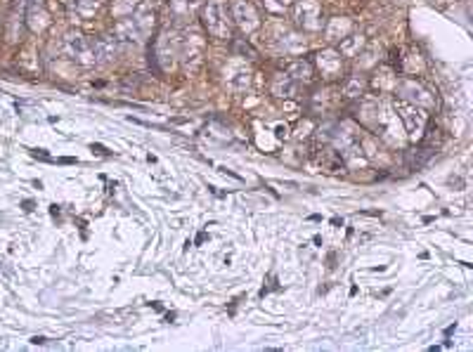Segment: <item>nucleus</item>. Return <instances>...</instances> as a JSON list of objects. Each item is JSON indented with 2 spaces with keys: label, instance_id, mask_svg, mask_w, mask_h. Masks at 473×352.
<instances>
[{
  "label": "nucleus",
  "instance_id": "nucleus-1",
  "mask_svg": "<svg viewBox=\"0 0 473 352\" xmlns=\"http://www.w3.org/2000/svg\"><path fill=\"white\" fill-rule=\"evenodd\" d=\"M201 19H204V26H206V31L213 38H230V33H232L230 19H232V15L228 12V5H225V0H208V3L204 5Z\"/></svg>",
  "mask_w": 473,
  "mask_h": 352
},
{
  "label": "nucleus",
  "instance_id": "nucleus-2",
  "mask_svg": "<svg viewBox=\"0 0 473 352\" xmlns=\"http://www.w3.org/2000/svg\"><path fill=\"white\" fill-rule=\"evenodd\" d=\"M65 52L74 62H79V64H83V67L95 64L93 43H90V40L83 36V33H67V36H65Z\"/></svg>",
  "mask_w": 473,
  "mask_h": 352
},
{
  "label": "nucleus",
  "instance_id": "nucleus-3",
  "mask_svg": "<svg viewBox=\"0 0 473 352\" xmlns=\"http://www.w3.org/2000/svg\"><path fill=\"white\" fill-rule=\"evenodd\" d=\"M24 17H26V24H29L31 31H43L48 29V24H50V15H48L45 10V3L43 0H24Z\"/></svg>",
  "mask_w": 473,
  "mask_h": 352
},
{
  "label": "nucleus",
  "instance_id": "nucleus-4",
  "mask_svg": "<svg viewBox=\"0 0 473 352\" xmlns=\"http://www.w3.org/2000/svg\"><path fill=\"white\" fill-rule=\"evenodd\" d=\"M232 19L237 22V26L242 29L244 33H251L258 29V15L256 10H253L251 3H246V0H237L235 5H232Z\"/></svg>",
  "mask_w": 473,
  "mask_h": 352
},
{
  "label": "nucleus",
  "instance_id": "nucleus-5",
  "mask_svg": "<svg viewBox=\"0 0 473 352\" xmlns=\"http://www.w3.org/2000/svg\"><path fill=\"white\" fill-rule=\"evenodd\" d=\"M296 17H299L303 29H308V31H315L322 26L320 5H317V0H301V3L296 5Z\"/></svg>",
  "mask_w": 473,
  "mask_h": 352
},
{
  "label": "nucleus",
  "instance_id": "nucleus-6",
  "mask_svg": "<svg viewBox=\"0 0 473 352\" xmlns=\"http://www.w3.org/2000/svg\"><path fill=\"white\" fill-rule=\"evenodd\" d=\"M93 50H95V62H100V64L116 59V55H118V38L116 36H100L93 43Z\"/></svg>",
  "mask_w": 473,
  "mask_h": 352
},
{
  "label": "nucleus",
  "instance_id": "nucleus-7",
  "mask_svg": "<svg viewBox=\"0 0 473 352\" xmlns=\"http://www.w3.org/2000/svg\"><path fill=\"white\" fill-rule=\"evenodd\" d=\"M317 67H320L324 79H338V76H341V57L331 50L322 52L320 57H317Z\"/></svg>",
  "mask_w": 473,
  "mask_h": 352
},
{
  "label": "nucleus",
  "instance_id": "nucleus-8",
  "mask_svg": "<svg viewBox=\"0 0 473 352\" xmlns=\"http://www.w3.org/2000/svg\"><path fill=\"white\" fill-rule=\"evenodd\" d=\"M201 52H204V40L196 36V33H192V36L185 38V43H182V57H185V62L189 64V59H192V67L199 64L201 59Z\"/></svg>",
  "mask_w": 473,
  "mask_h": 352
},
{
  "label": "nucleus",
  "instance_id": "nucleus-9",
  "mask_svg": "<svg viewBox=\"0 0 473 352\" xmlns=\"http://www.w3.org/2000/svg\"><path fill=\"white\" fill-rule=\"evenodd\" d=\"M100 10V0H69V12L76 19H90Z\"/></svg>",
  "mask_w": 473,
  "mask_h": 352
},
{
  "label": "nucleus",
  "instance_id": "nucleus-10",
  "mask_svg": "<svg viewBox=\"0 0 473 352\" xmlns=\"http://www.w3.org/2000/svg\"><path fill=\"white\" fill-rule=\"evenodd\" d=\"M135 5H138V0H116L114 15L118 19H128V17H133V12H135Z\"/></svg>",
  "mask_w": 473,
  "mask_h": 352
},
{
  "label": "nucleus",
  "instance_id": "nucleus-11",
  "mask_svg": "<svg viewBox=\"0 0 473 352\" xmlns=\"http://www.w3.org/2000/svg\"><path fill=\"white\" fill-rule=\"evenodd\" d=\"M357 40H362V38H357V36H350V38H345V43L341 45V52L343 55H348V57H352V55L357 52Z\"/></svg>",
  "mask_w": 473,
  "mask_h": 352
},
{
  "label": "nucleus",
  "instance_id": "nucleus-12",
  "mask_svg": "<svg viewBox=\"0 0 473 352\" xmlns=\"http://www.w3.org/2000/svg\"><path fill=\"white\" fill-rule=\"evenodd\" d=\"M289 0H265V8L270 12H284Z\"/></svg>",
  "mask_w": 473,
  "mask_h": 352
},
{
  "label": "nucleus",
  "instance_id": "nucleus-13",
  "mask_svg": "<svg viewBox=\"0 0 473 352\" xmlns=\"http://www.w3.org/2000/svg\"><path fill=\"white\" fill-rule=\"evenodd\" d=\"M360 93H362V83H360V81H352L350 86L345 88V95H348V97H357Z\"/></svg>",
  "mask_w": 473,
  "mask_h": 352
},
{
  "label": "nucleus",
  "instance_id": "nucleus-14",
  "mask_svg": "<svg viewBox=\"0 0 473 352\" xmlns=\"http://www.w3.org/2000/svg\"><path fill=\"white\" fill-rule=\"evenodd\" d=\"M31 343H36V345H43V343H45V338H43V336H33V338H31Z\"/></svg>",
  "mask_w": 473,
  "mask_h": 352
}]
</instances>
